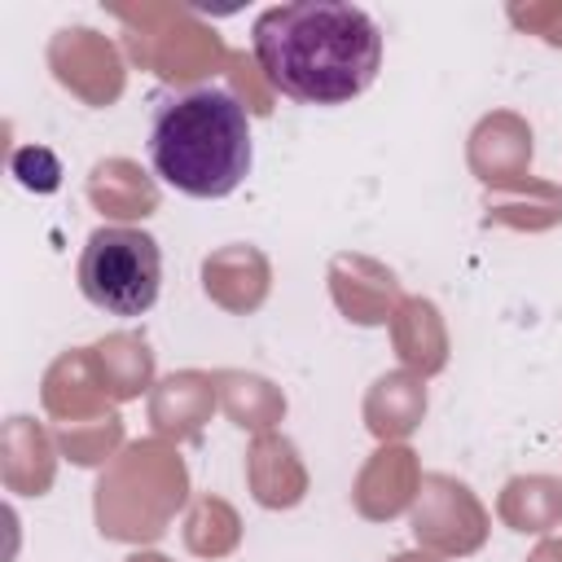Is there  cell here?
Here are the masks:
<instances>
[{
	"label": "cell",
	"mask_w": 562,
	"mask_h": 562,
	"mask_svg": "<svg viewBox=\"0 0 562 562\" xmlns=\"http://www.w3.org/2000/svg\"><path fill=\"white\" fill-rule=\"evenodd\" d=\"M149 162L189 198H228L250 171L246 105L228 88H184L154 105Z\"/></svg>",
	"instance_id": "obj_2"
},
{
	"label": "cell",
	"mask_w": 562,
	"mask_h": 562,
	"mask_svg": "<svg viewBox=\"0 0 562 562\" xmlns=\"http://www.w3.org/2000/svg\"><path fill=\"white\" fill-rule=\"evenodd\" d=\"M250 44L272 88L303 105H342L360 97L382 66L378 22L338 0L263 9L250 26Z\"/></svg>",
	"instance_id": "obj_1"
},
{
	"label": "cell",
	"mask_w": 562,
	"mask_h": 562,
	"mask_svg": "<svg viewBox=\"0 0 562 562\" xmlns=\"http://www.w3.org/2000/svg\"><path fill=\"white\" fill-rule=\"evenodd\" d=\"M162 250L136 228H97L79 255V290L110 316H140L158 303Z\"/></svg>",
	"instance_id": "obj_3"
}]
</instances>
